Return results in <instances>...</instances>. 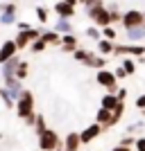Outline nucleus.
I'll list each match as a JSON object with an SVG mask.
<instances>
[{"label":"nucleus","mask_w":145,"mask_h":151,"mask_svg":"<svg viewBox=\"0 0 145 151\" xmlns=\"http://www.w3.org/2000/svg\"><path fill=\"white\" fill-rule=\"evenodd\" d=\"M39 149L41 151H63V142L59 140L57 131L45 129V131L39 135Z\"/></svg>","instance_id":"f257e3e1"},{"label":"nucleus","mask_w":145,"mask_h":151,"mask_svg":"<svg viewBox=\"0 0 145 151\" xmlns=\"http://www.w3.org/2000/svg\"><path fill=\"white\" fill-rule=\"evenodd\" d=\"M16 113H18V117L23 120L25 115L34 113V95L30 93V90L23 88V93H20V97L16 99Z\"/></svg>","instance_id":"f03ea898"},{"label":"nucleus","mask_w":145,"mask_h":151,"mask_svg":"<svg viewBox=\"0 0 145 151\" xmlns=\"http://www.w3.org/2000/svg\"><path fill=\"white\" fill-rule=\"evenodd\" d=\"M86 14H88V18L93 20L98 27L111 25V14H109V9L104 5H102V7H91V9H86Z\"/></svg>","instance_id":"7ed1b4c3"},{"label":"nucleus","mask_w":145,"mask_h":151,"mask_svg":"<svg viewBox=\"0 0 145 151\" xmlns=\"http://www.w3.org/2000/svg\"><path fill=\"white\" fill-rule=\"evenodd\" d=\"M39 36H41V29H36V27H30V29L18 32L14 41H16V47H18V50H25L27 45H30L34 38H39Z\"/></svg>","instance_id":"20e7f679"},{"label":"nucleus","mask_w":145,"mask_h":151,"mask_svg":"<svg viewBox=\"0 0 145 151\" xmlns=\"http://www.w3.org/2000/svg\"><path fill=\"white\" fill-rule=\"evenodd\" d=\"M122 25H125V29H129V27H138V25H145V14L138 12V9H129V12L122 14V20H120Z\"/></svg>","instance_id":"39448f33"},{"label":"nucleus","mask_w":145,"mask_h":151,"mask_svg":"<svg viewBox=\"0 0 145 151\" xmlns=\"http://www.w3.org/2000/svg\"><path fill=\"white\" fill-rule=\"evenodd\" d=\"M95 79H98V83L104 86L109 93H116V90H118V88H116V79H118V77H116L114 72H109V70L100 68V70H98V75H95Z\"/></svg>","instance_id":"423d86ee"},{"label":"nucleus","mask_w":145,"mask_h":151,"mask_svg":"<svg viewBox=\"0 0 145 151\" xmlns=\"http://www.w3.org/2000/svg\"><path fill=\"white\" fill-rule=\"evenodd\" d=\"M18 63H20V59L16 57V54H14L12 59H7L5 63H0V65H2V72H0V75H2V79H5V81H9V79H14V77H16Z\"/></svg>","instance_id":"0eeeda50"},{"label":"nucleus","mask_w":145,"mask_h":151,"mask_svg":"<svg viewBox=\"0 0 145 151\" xmlns=\"http://www.w3.org/2000/svg\"><path fill=\"white\" fill-rule=\"evenodd\" d=\"M16 52H18V47H16V41H14V38H7L5 43L0 45V63H5L7 59H12Z\"/></svg>","instance_id":"6e6552de"},{"label":"nucleus","mask_w":145,"mask_h":151,"mask_svg":"<svg viewBox=\"0 0 145 151\" xmlns=\"http://www.w3.org/2000/svg\"><path fill=\"white\" fill-rule=\"evenodd\" d=\"M114 54H118V57H122V54L141 57V54H145V45H114Z\"/></svg>","instance_id":"1a4fd4ad"},{"label":"nucleus","mask_w":145,"mask_h":151,"mask_svg":"<svg viewBox=\"0 0 145 151\" xmlns=\"http://www.w3.org/2000/svg\"><path fill=\"white\" fill-rule=\"evenodd\" d=\"M102 133V126L95 122V124H91V126H86L82 133H79V138H82V145H88V142H93L98 135Z\"/></svg>","instance_id":"9d476101"},{"label":"nucleus","mask_w":145,"mask_h":151,"mask_svg":"<svg viewBox=\"0 0 145 151\" xmlns=\"http://www.w3.org/2000/svg\"><path fill=\"white\" fill-rule=\"evenodd\" d=\"M55 14H57L59 18H73L75 16V5L59 0V2H55Z\"/></svg>","instance_id":"9b49d317"},{"label":"nucleus","mask_w":145,"mask_h":151,"mask_svg":"<svg viewBox=\"0 0 145 151\" xmlns=\"http://www.w3.org/2000/svg\"><path fill=\"white\" fill-rule=\"evenodd\" d=\"M5 90H7V93H9V97H12V99L16 101V99H18V97H20V93H23V81L14 77V79H9V81H5Z\"/></svg>","instance_id":"f8f14e48"},{"label":"nucleus","mask_w":145,"mask_h":151,"mask_svg":"<svg viewBox=\"0 0 145 151\" xmlns=\"http://www.w3.org/2000/svg\"><path fill=\"white\" fill-rule=\"evenodd\" d=\"M79 147H82L79 133H68L66 140H63V151H79Z\"/></svg>","instance_id":"ddd939ff"},{"label":"nucleus","mask_w":145,"mask_h":151,"mask_svg":"<svg viewBox=\"0 0 145 151\" xmlns=\"http://www.w3.org/2000/svg\"><path fill=\"white\" fill-rule=\"evenodd\" d=\"M41 38H43L48 45H61V34L57 29H43L41 32Z\"/></svg>","instance_id":"4468645a"},{"label":"nucleus","mask_w":145,"mask_h":151,"mask_svg":"<svg viewBox=\"0 0 145 151\" xmlns=\"http://www.w3.org/2000/svg\"><path fill=\"white\" fill-rule=\"evenodd\" d=\"M84 65H88V68H104L107 65V57H95V54H91L88 52V57L84 59Z\"/></svg>","instance_id":"2eb2a0df"},{"label":"nucleus","mask_w":145,"mask_h":151,"mask_svg":"<svg viewBox=\"0 0 145 151\" xmlns=\"http://www.w3.org/2000/svg\"><path fill=\"white\" fill-rule=\"evenodd\" d=\"M141 38H145V25L129 27L127 29V41H141Z\"/></svg>","instance_id":"dca6fc26"},{"label":"nucleus","mask_w":145,"mask_h":151,"mask_svg":"<svg viewBox=\"0 0 145 151\" xmlns=\"http://www.w3.org/2000/svg\"><path fill=\"white\" fill-rule=\"evenodd\" d=\"M98 52H100V54H104V57L114 54V43H111L109 38H104V36H102L100 41H98Z\"/></svg>","instance_id":"f3484780"},{"label":"nucleus","mask_w":145,"mask_h":151,"mask_svg":"<svg viewBox=\"0 0 145 151\" xmlns=\"http://www.w3.org/2000/svg\"><path fill=\"white\" fill-rule=\"evenodd\" d=\"M55 29H57L59 34H70V32H73V25H70L68 18H59L57 23H55Z\"/></svg>","instance_id":"a211bd4d"},{"label":"nucleus","mask_w":145,"mask_h":151,"mask_svg":"<svg viewBox=\"0 0 145 151\" xmlns=\"http://www.w3.org/2000/svg\"><path fill=\"white\" fill-rule=\"evenodd\" d=\"M118 101H120V99L116 97V93H107L104 97H102V106H104V108H111V111H114Z\"/></svg>","instance_id":"6ab92c4d"},{"label":"nucleus","mask_w":145,"mask_h":151,"mask_svg":"<svg viewBox=\"0 0 145 151\" xmlns=\"http://www.w3.org/2000/svg\"><path fill=\"white\" fill-rule=\"evenodd\" d=\"M27 72H30V63H27V61H20L18 63V70H16V79L25 81V79H27Z\"/></svg>","instance_id":"aec40b11"},{"label":"nucleus","mask_w":145,"mask_h":151,"mask_svg":"<svg viewBox=\"0 0 145 151\" xmlns=\"http://www.w3.org/2000/svg\"><path fill=\"white\" fill-rule=\"evenodd\" d=\"M45 47H48V43H45V41H43L41 36H39V38H34V41L30 43V50L34 52V54H39V52H43Z\"/></svg>","instance_id":"412c9836"},{"label":"nucleus","mask_w":145,"mask_h":151,"mask_svg":"<svg viewBox=\"0 0 145 151\" xmlns=\"http://www.w3.org/2000/svg\"><path fill=\"white\" fill-rule=\"evenodd\" d=\"M45 129H48V126H45V117L41 113H36V122H34V131H36V135H41Z\"/></svg>","instance_id":"4be33fe9"},{"label":"nucleus","mask_w":145,"mask_h":151,"mask_svg":"<svg viewBox=\"0 0 145 151\" xmlns=\"http://www.w3.org/2000/svg\"><path fill=\"white\" fill-rule=\"evenodd\" d=\"M14 23H16V14H12V12L0 14V25H14Z\"/></svg>","instance_id":"5701e85b"},{"label":"nucleus","mask_w":145,"mask_h":151,"mask_svg":"<svg viewBox=\"0 0 145 151\" xmlns=\"http://www.w3.org/2000/svg\"><path fill=\"white\" fill-rule=\"evenodd\" d=\"M36 18H39V23H48V18H50V12H48L45 7L39 5V7H36Z\"/></svg>","instance_id":"b1692460"},{"label":"nucleus","mask_w":145,"mask_h":151,"mask_svg":"<svg viewBox=\"0 0 145 151\" xmlns=\"http://www.w3.org/2000/svg\"><path fill=\"white\" fill-rule=\"evenodd\" d=\"M61 45H73V47H77L75 34H73V32H70V34H61Z\"/></svg>","instance_id":"393cba45"},{"label":"nucleus","mask_w":145,"mask_h":151,"mask_svg":"<svg viewBox=\"0 0 145 151\" xmlns=\"http://www.w3.org/2000/svg\"><path fill=\"white\" fill-rule=\"evenodd\" d=\"M107 9H109V14H111V25H114V23H118V20H122V14L118 12V7H116V5L107 7Z\"/></svg>","instance_id":"a878e982"},{"label":"nucleus","mask_w":145,"mask_h":151,"mask_svg":"<svg viewBox=\"0 0 145 151\" xmlns=\"http://www.w3.org/2000/svg\"><path fill=\"white\" fill-rule=\"evenodd\" d=\"M88 57V52L86 50H82V47H75V52H73V59L75 61H79V63H84V59Z\"/></svg>","instance_id":"bb28decb"},{"label":"nucleus","mask_w":145,"mask_h":151,"mask_svg":"<svg viewBox=\"0 0 145 151\" xmlns=\"http://www.w3.org/2000/svg\"><path fill=\"white\" fill-rule=\"evenodd\" d=\"M86 36H88V38H95V41H100V38H102V32L98 29V25H95V27H88V29H86Z\"/></svg>","instance_id":"cd10ccee"},{"label":"nucleus","mask_w":145,"mask_h":151,"mask_svg":"<svg viewBox=\"0 0 145 151\" xmlns=\"http://www.w3.org/2000/svg\"><path fill=\"white\" fill-rule=\"evenodd\" d=\"M122 68L127 70V75H134V72H136V63H134L132 59H125V61H122Z\"/></svg>","instance_id":"c85d7f7f"},{"label":"nucleus","mask_w":145,"mask_h":151,"mask_svg":"<svg viewBox=\"0 0 145 151\" xmlns=\"http://www.w3.org/2000/svg\"><path fill=\"white\" fill-rule=\"evenodd\" d=\"M102 36H104V38H109V41H114V38H116V29H114L111 25L102 27Z\"/></svg>","instance_id":"c756f323"},{"label":"nucleus","mask_w":145,"mask_h":151,"mask_svg":"<svg viewBox=\"0 0 145 151\" xmlns=\"http://www.w3.org/2000/svg\"><path fill=\"white\" fill-rule=\"evenodd\" d=\"M0 12H12V14H16V12H18V5H16V2H9V5H0Z\"/></svg>","instance_id":"7c9ffc66"},{"label":"nucleus","mask_w":145,"mask_h":151,"mask_svg":"<svg viewBox=\"0 0 145 151\" xmlns=\"http://www.w3.org/2000/svg\"><path fill=\"white\" fill-rule=\"evenodd\" d=\"M84 5H86V9H91V7H102V5H104V0H86Z\"/></svg>","instance_id":"2f4dec72"},{"label":"nucleus","mask_w":145,"mask_h":151,"mask_svg":"<svg viewBox=\"0 0 145 151\" xmlns=\"http://www.w3.org/2000/svg\"><path fill=\"white\" fill-rule=\"evenodd\" d=\"M114 75L118 77V79H125V77H129V75H127V70L122 68V65H120V68H116V70H114Z\"/></svg>","instance_id":"473e14b6"},{"label":"nucleus","mask_w":145,"mask_h":151,"mask_svg":"<svg viewBox=\"0 0 145 151\" xmlns=\"http://www.w3.org/2000/svg\"><path fill=\"white\" fill-rule=\"evenodd\" d=\"M23 120H25V124H27V126H34V122H36V113H30V115H25Z\"/></svg>","instance_id":"72a5a7b5"},{"label":"nucleus","mask_w":145,"mask_h":151,"mask_svg":"<svg viewBox=\"0 0 145 151\" xmlns=\"http://www.w3.org/2000/svg\"><path fill=\"white\" fill-rule=\"evenodd\" d=\"M120 145H125V147H132V145H136V140H134L132 135H125V138L120 140Z\"/></svg>","instance_id":"f704fd0d"},{"label":"nucleus","mask_w":145,"mask_h":151,"mask_svg":"<svg viewBox=\"0 0 145 151\" xmlns=\"http://www.w3.org/2000/svg\"><path fill=\"white\" fill-rule=\"evenodd\" d=\"M116 97H118L120 101H125L127 99V88H118V90H116Z\"/></svg>","instance_id":"c9c22d12"},{"label":"nucleus","mask_w":145,"mask_h":151,"mask_svg":"<svg viewBox=\"0 0 145 151\" xmlns=\"http://www.w3.org/2000/svg\"><path fill=\"white\" fill-rule=\"evenodd\" d=\"M141 126H143L141 122H136V124H132V126H127V133H136V131L141 129Z\"/></svg>","instance_id":"e433bc0d"},{"label":"nucleus","mask_w":145,"mask_h":151,"mask_svg":"<svg viewBox=\"0 0 145 151\" xmlns=\"http://www.w3.org/2000/svg\"><path fill=\"white\" fill-rule=\"evenodd\" d=\"M136 149H138V151H145V138H138V140H136Z\"/></svg>","instance_id":"4c0bfd02"},{"label":"nucleus","mask_w":145,"mask_h":151,"mask_svg":"<svg viewBox=\"0 0 145 151\" xmlns=\"http://www.w3.org/2000/svg\"><path fill=\"white\" fill-rule=\"evenodd\" d=\"M30 23H27V20H20V23H18V32H23V29H30Z\"/></svg>","instance_id":"58836bf2"},{"label":"nucleus","mask_w":145,"mask_h":151,"mask_svg":"<svg viewBox=\"0 0 145 151\" xmlns=\"http://www.w3.org/2000/svg\"><path fill=\"white\" fill-rule=\"evenodd\" d=\"M136 106H138L141 111H143V108H145V95H141L138 99H136Z\"/></svg>","instance_id":"ea45409f"},{"label":"nucleus","mask_w":145,"mask_h":151,"mask_svg":"<svg viewBox=\"0 0 145 151\" xmlns=\"http://www.w3.org/2000/svg\"><path fill=\"white\" fill-rule=\"evenodd\" d=\"M111 151H129V147H125V145H120V147H114Z\"/></svg>","instance_id":"a19ab883"},{"label":"nucleus","mask_w":145,"mask_h":151,"mask_svg":"<svg viewBox=\"0 0 145 151\" xmlns=\"http://www.w3.org/2000/svg\"><path fill=\"white\" fill-rule=\"evenodd\" d=\"M63 2H70V5H77V2H79V0H63Z\"/></svg>","instance_id":"79ce46f5"},{"label":"nucleus","mask_w":145,"mask_h":151,"mask_svg":"<svg viewBox=\"0 0 145 151\" xmlns=\"http://www.w3.org/2000/svg\"><path fill=\"white\" fill-rule=\"evenodd\" d=\"M0 93H2V86H0Z\"/></svg>","instance_id":"37998d69"},{"label":"nucleus","mask_w":145,"mask_h":151,"mask_svg":"<svg viewBox=\"0 0 145 151\" xmlns=\"http://www.w3.org/2000/svg\"><path fill=\"white\" fill-rule=\"evenodd\" d=\"M34 2H41V0H34Z\"/></svg>","instance_id":"c03bdc74"},{"label":"nucleus","mask_w":145,"mask_h":151,"mask_svg":"<svg viewBox=\"0 0 145 151\" xmlns=\"http://www.w3.org/2000/svg\"><path fill=\"white\" fill-rule=\"evenodd\" d=\"M79 2H86V0H79Z\"/></svg>","instance_id":"a18cd8bd"}]
</instances>
